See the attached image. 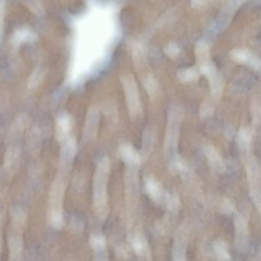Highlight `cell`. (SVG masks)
I'll list each match as a JSON object with an SVG mask.
<instances>
[{"mask_svg":"<svg viewBox=\"0 0 261 261\" xmlns=\"http://www.w3.org/2000/svg\"><path fill=\"white\" fill-rule=\"evenodd\" d=\"M111 171L109 157H101L97 162L93 179V208L97 218L105 220L109 214L108 183Z\"/></svg>","mask_w":261,"mask_h":261,"instance_id":"obj_1","label":"cell"},{"mask_svg":"<svg viewBox=\"0 0 261 261\" xmlns=\"http://www.w3.org/2000/svg\"><path fill=\"white\" fill-rule=\"evenodd\" d=\"M11 222L8 234L9 256L10 260L22 259L24 250L23 230L27 225V215L23 209L12 207Z\"/></svg>","mask_w":261,"mask_h":261,"instance_id":"obj_2","label":"cell"},{"mask_svg":"<svg viewBox=\"0 0 261 261\" xmlns=\"http://www.w3.org/2000/svg\"><path fill=\"white\" fill-rule=\"evenodd\" d=\"M66 182L65 177L59 174L50 188L48 198V218L49 223L56 229H60L65 224L64 200H65Z\"/></svg>","mask_w":261,"mask_h":261,"instance_id":"obj_3","label":"cell"},{"mask_svg":"<svg viewBox=\"0 0 261 261\" xmlns=\"http://www.w3.org/2000/svg\"><path fill=\"white\" fill-rule=\"evenodd\" d=\"M182 109L178 105L171 107L168 114L167 126L165 137L164 150L168 160L178 153L180 130L183 120Z\"/></svg>","mask_w":261,"mask_h":261,"instance_id":"obj_4","label":"cell"},{"mask_svg":"<svg viewBox=\"0 0 261 261\" xmlns=\"http://www.w3.org/2000/svg\"><path fill=\"white\" fill-rule=\"evenodd\" d=\"M128 112L131 119H136L140 117L143 113L140 94L137 82L134 76L131 74H123L120 77Z\"/></svg>","mask_w":261,"mask_h":261,"instance_id":"obj_5","label":"cell"},{"mask_svg":"<svg viewBox=\"0 0 261 261\" xmlns=\"http://www.w3.org/2000/svg\"><path fill=\"white\" fill-rule=\"evenodd\" d=\"M250 195L257 212H260V169L256 159L249 157L246 163Z\"/></svg>","mask_w":261,"mask_h":261,"instance_id":"obj_6","label":"cell"},{"mask_svg":"<svg viewBox=\"0 0 261 261\" xmlns=\"http://www.w3.org/2000/svg\"><path fill=\"white\" fill-rule=\"evenodd\" d=\"M198 71L207 77L210 87L212 98L218 100L222 95L224 85L222 79L212 61L198 65Z\"/></svg>","mask_w":261,"mask_h":261,"instance_id":"obj_7","label":"cell"},{"mask_svg":"<svg viewBox=\"0 0 261 261\" xmlns=\"http://www.w3.org/2000/svg\"><path fill=\"white\" fill-rule=\"evenodd\" d=\"M235 229V244L238 250L244 252L247 250L249 241V227L247 220L241 214H238L233 220Z\"/></svg>","mask_w":261,"mask_h":261,"instance_id":"obj_8","label":"cell"},{"mask_svg":"<svg viewBox=\"0 0 261 261\" xmlns=\"http://www.w3.org/2000/svg\"><path fill=\"white\" fill-rule=\"evenodd\" d=\"M77 152V140L71 137L62 142L60 152V165L64 172H68L71 169L73 162Z\"/></svg>","mask_w":261,"mask_h":261,"instance_id":"obj_9","label":"cell"},{"mask_svg":"<svg viewBox=\"0 0 261 261\" xmlns=\"http://www.w3.org/2000/svg\"><path fill=\"white\" fill-rule=\"evenodd\" d=\"M230 57L234 62L242 65H247L253 69L259 71L261 62L259 57L246 48H234L230 51Z\"/></svg>","mask_w":261,"mask_h":261,"instance_id":"obj_10","label":"cell"},{"mask_svg":"<svg viewBox=\"0 0 261 261\" xmlns=\"http://www.w3.org/2000/svg\"><path fill=\"white\" fill-rule=\"evenodd\" d=\"M100 116V109L98 107L93 106L90 108L87 114L85 129H84V135L86 140H93L97 137Z\"/></svg>","mask_w":261,"mask_h":261,"instance_id":"obj_11","label":"cell"},{"mask_svg":"<svg viewBox=\"0 0 261 261\" xmlns=\"http://www.w3.org/2000/svg\"><path fill=\"white\" fill-rule=\"evenodd\" d=\"M20 157V146L18 144L9 145L4 155V167L10 175H14L17 172Z\"/></svg>","mask_w":261,"mask_h":261,"instance_id":"obj_12","label":"cell"},{"mask_svg":"<svg viewBox=\"0 0 261 261\" xmlns=\"http://www.w3.org/2000/svg\"><path fill=\"white\" fill-rule=\"evenodd\" d=\"M74 121L72 117L68 114H62L56 118V137L59 142H63L70 137V133L72 130Z\"/></svg>","mask_w":261,"mask_h":261,"instance_id":"obj_13","label":"cell"},{"mask_svg":"<svg viewBox=\"0 0 261 261\" xmlns=\"http://www.w3.org/2000/svg\"><path fill=\"white\" fill-rule=\"evenodd\" d=\"M203 152L210 166L218 172H224L227 169L225 162L218 150L212 145H205Z\"/></svg>","mask_w":261,"mask_h":261,"instance_id":"obj_14","label":"cell"},{"mask_svg":"<svg viewBox=\"0 0 261 261\" xmlns=\"http://www.w3.org/2000/svg\"><path fill=\"white\" fill-rule=\"evenodd\" d=\"M128 239L133 250L137 256L143 259H149L150 251H149V245L143 235L141 233H134L129 235Z\"/></svg>","mask_w":261,"mask_h":261,"instance_id":"obj_15","label":"cell"},{"mask_svg":"<svg viewBox=\"0 0 261 261\" xmlns=\"http://www.w3.org/2000/svg\"><path fill=\"white\" fill-rule=\"evenodd\" d=\"M119 155L120 159L128 166H138L141 163V158L137 149L129 143L122 144L119 147Z\"/></svg>","mask_w":261,"mask_h":261,"instance_id":"obj_16","label":"cell"},{"mask_svg":"<svg viewBox=\"0 0 261 261\" xmlns=\"http://www.w3.org/2000/svg\"><path fill=\"white\" fill-rule=\"evenodd\" d=\"M90 245L94 250L95 259L103 260L108 259L107 257V240L103 235L94 233L90 237Z\"/></svg>","mask_w":261,"mask_h":261,"instance_id":"obj_17","label":"cell"},{"mask_svg":"<svg viewBox=\"0 0 261 261\" xmlns=\"http://www.w3.org/2000/svg\"><path fill=\"white\" fill-rule=\"evenodd\" d=\"M145 190L148 196L159 203L164 198V192L160 183L153 177H147L144 182Z\"/></svg>","mask_w":261,"mask_h":261,"instance_id":"obj_18","label":"cell"},{"mask_svg":"<svg viewBox=\"0 0 261 261\" xmlns=\"http://www.w3.org/2000/svg\"><path fill=\"white\" fill-rule=\"evenodd\" d=\"M253 140V131L247 126H242L237 133L236 141L242 152H248Z\"/></svg>","mask_w":261,"mask_h":261,"instance_id":"obj_19","label":"cell"},{"mask_svg":"<svg viewBox=\"0 0 261 261\" xmlns=\"http://www.w3.org/2000/svg\"><path fill=\"white\" fill-rule=\"evenodd\" d=\"M210 42L207 39H201L195 45V53L198 65L210 60Z\"/></svg>","mask_w":261,"mask_h":261,"instance_id":"obj_20","label":"cell"},{"mask_svg":"<svg viewBox=\"0 0 261 261\" xmlns=\"http://www.w3.org/2000/svg\"><path fill=\"white\" fill-rule=\"evenodd\" d=\"M199 77V71L195 67L181 68L177 71V77L181 83L187 84L195 82Z\"/></svg>","mask_w":261,"mask_h":261,"instance_id":"obj_21","label":"cell"},{"mask_svg":"<svg viewBox=\"0 0 261 261\" xmlns=\"http://www.w3.org/2000/svg\"><path fill=\"white\" fill-rule=\"evenodd\" d=\"M37 36L31 30L21 29L13 35V42L15 45H20L25 42H33L36 40Z\"/></svg>","mask_w":261,"mask_h":261,"instance_id":"obj_22","label":"cell"},{"mask_svg":"<svg viewBox=\"0 0 261 261\" xmlns=\"http://www.w3.org/2000/svg\"><path fill=\"white\" fill-rule=\"evenodd\" d=\"M214 252L217 257L220 260H228L230 259V254L229 253L228 247L227 243L222 239H217L214 241L213 246Z\"/></svg>","mask_w":261,"mask_h":261,"instance_id":"obj_23","label":"cell"},{"mask_svg":"<svg viewBox=\"0 0 261 261\" xmlns=\"http://www.w3.org/2000/svg\"><path fill=\"white\" fill-rule=\"evenodd\" d=\"M186 240L184 237L176 238L172 250V257L174 260H185L186 258Z\"/></svg>","mask_w":261,"mask_h":261,"instance_id":"obj_24","label":"cell"},{"mask_svg":"<svg viewBox=\"0 0 261 261\" xmlns=\"http://www.w3.org/2000/svg\"><path fill=\"white\" fill-rule=\"evenodd\" d=\"M143 86L151 100L156 98L160 93V88H159L158 82L153 76L149 75L146 77V79L143 80Z\"/></svg>","mask_w":261,"mask_h":261,"instance_id":"obj_25","label":"cell"},{"mask_svg":"<svg viewBox=\"0 0 261 261\" xmlns=\"http://www.w3.org/2000/svg\"><path fill=\"white\" fill-rule=\"evenodd\" d=\"M168 167H169V172L173 175L181 173L186 169L184 162L178 154L169 159Z\"/></svg>","mask_w":261,"mask_h":261,"instance_id":"obj_26","label":"cell"},{"mask_svg":"<svg viewBox=\"0 0 261 261\" xmlns=\"http://www.w3.org/2000/svg\"><path fill=\"white\" fill-rule=\"evenodd\" d=\"M165 202L168 210L171 212H175L179 208L180 199L175 192H168L164 195Z\"/></svg>","mask_w":261,"mask_h":261,"instance_id":"obj_27","label":"cell"},{"mask_svg":"<svg viewBox=\"0 0 261 261\" xmlns=\"http://www.w3.org/2000/svg\"><path fill=\"white\" fill-rule=\"evenodd\" d=\"M215 107L213 100L212 99H205L201 103L199 108V116L201 119L208 118L211 116L213 115L215 112Z\"/></svg>","mask_w":261,"mask_h":261,"instance_id":"obj_28","label":"cell"},{"mask_svg":"<svg viewBox=\"0 0 261 261\" xmlns=\"http://www.w3.org/2000/svg\"><path fill=\"white\" fill-rule=\"evenodd\" d=\"M45 71L40 69V68L35 70L30 75V79H29L28 88L30 89H34L36 87L39 86L43 81L45 75Z\"/></svg>","mask_w":261,"mask_h":261,"instance_id":"obj_29","label":"cell"},{"mask_svg":"<svg viewBox=\"0 0 261 261\" xmlns=\"http://www.w3.org/2000/svg\"><path fill=\"white\" fill-rule=\"evenodd\" d=\"M146 45L143 42H137L134 45L132 50L133 58L136 63H140L144 59L146 55Z\"/></svg>","mask_w":261,"mask_h":261,"instance_id":"obj_30","label":"cell"},{"mask_svg":"<svg viewBox=\"0 0 261 261\" xmlns=\"http://www.w3.org/2000/svg\"><path fill=\"white\" fill-rule=\"evenodd\" d=\"M28 8L37 16H42L45 13V9L41 0H24Z\"/></svg>","mask_w":261,"mask_h":261,"instance_id":"obj_31","label":"cell"},{"mask_svg":"<svg viewBox=\"0 0 261 261\" xmlns=\"http://www.w3.org/2000/svg\"><path fill=\"white\" fill-rule=\"evenodd\" d=\"M235 204L231 200L227 198H223L220 202V211L225 215H231L234 213Z\"/></svg>","mask_w":261,"mask_h":261,"instance_id":"obj_32","label":"cell"},{"mask_svg":"<svg viewBox=\"0 0 261 261\" xmlns=\"http://www.w3.org/2000/svg\"><path fill=\"white\" fill-rule=\"evenodd\" d=\"M250 111H251L252 117H253V122L255 124H259L260 120V103L259 100L257 98H254L252 100L250 103Z\"/></svg>","mask_w":261,"mask_h":261,"instance_id":"obj_33","label":"cell"},{"mask_svg":"<svg viewBox=\"0 0 261 261\" xmlns=\"http://www.w3.org/2000/svg\"><path fill=\"white\" fill-rule=\"evenodd\" d=\"M164 53L170 59H175L181 53V48L178 44L172 42L165 47Z\"/></svg>","mask_w":261,"mask_h":261,"instance_id":"obj_34","label":"cell"},{"mask_svg":"<svg viewBox=\"0 0 261 261\" xmlns=\"http://www.w3.org/2000/svg\"><path fill=\"white\" fill-rule=\"evenodd\" d=\"M6 0H0V45L2 44L4 30V11Z\"/></svg>","mask_w":261,"mask_h":261,"instance_id":"obj_35","label":"cell"},{"mask_svg":"<svg viewBox=\"0 0 261 261\" xmlns=\"http://www.w3.org/2000/svg\"><path fill=\"white\" fill-rule=\"evenodd\" d=\"M205 1L206 0H191V6L193 8H199L204 5Z\"/></svg>","mask_w":261,"mask_h":261,"instance_id":"obj_36","label":"cell"},{"mask_svg":"<svg viewBox=\"0 0 261 261\" xmlns=\"http://www.w3.org/2000/svg\"><path fill=\"white\" fill-rule=\"evenodd\" d=\"M1 250H2V236L0 234V253H1Z\"/></svg>","mask_w":261,"mask_h":261,"instance_id":"obj_37","label":"cell"}]
</instances>
